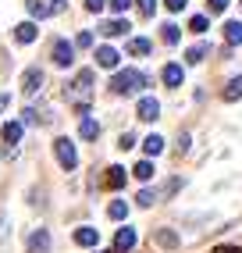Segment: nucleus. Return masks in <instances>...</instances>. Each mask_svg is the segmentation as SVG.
Wrapping results in <instances>:
<instances>
[{
	"label": "nucleus",
	"mask_w": 242,
	"mask_h": 253,
	"mask_svg": "<svg viewBox=\"0 0 242 253\" xmlns=\"http://www.w3.org/2000/svg\"><path fill=\"white\" fill-rule=\"evenodd\" d=\"M64 96H68V104H72L79 114H89V100H93V72H89V68H82V72L64 86Z\"/></svg>",
	"instance_id": "f257e3e1"
},
{
	"label": "nucleus",
	"mask_w": 242,
	"mask_h": 253,
	"mask_svg": "<svg viewBox=\"0 0 242 253\" xmlns=\"http://www.w3.org/2000/svg\"><path fill=\"white\" fill-rule=\"evenodd\" d=\"M143 86H146V75H143V72H135V68H125V72H118V75L111 79V89L121 93V96H128V93L143 89Z\"/></svg>",
	"instance_id": "f03ea898"
},
{
	"label": "nucleus",
	"mask_w": 242,
	"mask_h": 253,
	"mask_svg": "<svg viewBox=\"0 0 242 253\" xmlns=\"http://www.w3.org/2000/svg\"><path fill=\"white\" fill-rule=\"evenodd\" d=\"M54 154H57V164L64 168V171H75L79 154H75V143H72V139H57V143H54Z\"/></svg>",
	"instance_id": "7ed1b4c3"
},
{
	"label": "nucleus",
	"mask_w": 242,
	"mask_h": 253,
	"mask_svg": "<svg viewBox=\"0 0 242 253\" xmlns=\"http://www.w3.org/2000/svg\"><path fill=\"white\" fill-rule=\"evenodd\" d=\"M64 0H29V14L32 18H50V14H61Z\"/></svg>",
	"instance_id": "20e7f679"
},
{
	"label": "nucleus",
	"mask_w": 242,
	"mask_h": 253,
	"mask_svg": "<svg viewBox=\"0 0 242 253\" xmlns=\"http://www.w3.org/2000/svg\"><path fill=\"white\" fill-rule=\"evenodd\" d=\"M43 82H46L43 68H25V75H22V93H25V96H36V93L43 89Z\"/></svg>",
	"instance_id": "39448f33"
},
{
	"label": "nucleus",
	"mask_w": 242,
	"mask_h": 253,
	"mask_svg": "<svg viewBox=\"0 0 242 253\" xmlns=\"http://www.w3.org/2000/svg\"><path fill=\"white\" fill-rule=\"evenodd\" d=\"M50 57H54V64L68 68V64L75 61V43H68V40H57V43H54V54H50Z\"/></svg>",
	"instance_id": "423d86ee"
},
{
	"label": "nucleus",
	"mask_w": 242,
	"mask_h": 253,
	"mask_svg": "<svg viewBox=\"0 0 242 253\" xmlns=\"http://www.w3.org/2000/svg\"><path fill=\"white\" fill-rule=\"evenodd\" d=\"M135 114H139L143 122H157V118H161V104H157L153 96H143L139 107H135Z\"/></svg>",
	"instance_id": "0eeeda50"
},
{
	"label": "nucleus",
	"mask_w": 242,
	"mask_h": 253,
	"mask_svg": "<svg viewBox=\"0 0 242 253\" xmlns=\"http://www.w3.org/2000/svg\"><path fill=\"white\" fill-rule=\"evenodd\" d=\"M135 239H139V235H135V228H118V235H114V250H118V253H128V250L135 246Z\"/></svg>",
	"instance_id": "6e6552de"
},
{
	"label": "nucleus",
	"mask_w": 242,
	"mask_h": 253,
	"mask_svg": "<svg viewBox=\"0 0 242 253\" xmlns=\"http://www.w3.org/2000/svg\"><path fill=\"white\" fill-rule=\"evenodd\" d=\"M22 128H25V122H4V128H0V136H4L7 150H14V143L22 139Z\"/></svg>",
	"instance_id": "1a4fd4ad"
},
{
	"label": "nucleus",
	"mask_w": 242,
	"mask_h": 253,
	"mask_svg": "<svg viewBox=\"0 0 242 253\" xmlns=\"http://www.w3.org/2000/svg\"><path fill=\"white\" fill-rule=\"evenodd\" d=\"M29 253H50V232L46 228L29 235Z\"/></svg>",
	"instance_id": "9d476101"
},
{
	"label": "nucleus",
	"mask_w": 242,
	"mask_h": 253,
	"mask_svg": "<svg viewBox=\"0 0 242 253\" xmlns=\"http://www.w3.org/2000/svg\"><path fill=\"white\" fill-rule=\"evenodd\" d=\"M118 61H121V54L114 46H96V64L100 68H118Z\"/></svg>",
	"instance_id": "9b49d317"
},
{
	"label": "nucleus",
	"mask_w": 242,
	"mask_h": 253,
	"mask_svg": "<svg viewBox=\"0 0 242 253\" xmlns=\"http://www.w3.org/2000/svg\"><path fill=\"white\" fill-rule=\"evenodd\" d=\"M36 36H40L36 22H18V25H14V40H18V43H32Z\"/></svg>",
	"instance_id": "f8f14e48"
},
{
	"label": "nucleus",
	"mask_w": 242,
	"mask_h": 253,
	"mask_svg": "<svg viewBox=\"0 0 242 253\" xmlns=\"http://www.w3.org/2000/svg\"><path fill=\"white\" fill-rule=\"evenodd\" d=\"M103 185H107V189H121V185H125V168L111 164V168H107V175H103Z\"/></svg>",
	"instance_id": "ddd939ff"
},
{
	"label": "nucleus",
	"mask_w": 242,
	"mask_h": 253,
	"mask_svg": "<svg viewBox=\"0 0 242 253\" xmlns=\"http://www.w3.org/2000/svg\"><path fill=\"white\" fill-rule=\"evenodd\" d=\"M161 79H164V86H182V64H164Z\"/></svg>",
	"instance_id": "4468645a"
},
{
	"label": "nucleus",
	"mask_w": 242,
	"mask_h": 253,
	"mask_svg": "<svg viewBox=\"0 0 242 253\" xmlns=\"http://www.w3.org/2000/svg\"><path fill=\"white\" fill-rule=\"evenodd\" d=\"M100 32H103V36H125V32H128V22H125V18L103 22V25H100Z\"/></svg>",
	"instance_id": "2eb2a0df"
},
{
	"label": "nucleus",
	"mask_w": 242,
	"mask_h": 253,
	"mask_svg": "<svg viewBox=\"0 0 242 253\" xmlns=\"http://www.w3.org/2000/svg\"><path fill=\"white\" fill-rule=\"evenodd\" d=\"M75 243L79 246H96L100 243V232L96 228H75Z\"/></svg>",
	"instance_id": "dca6fc26"
},
{
	"label": "nucleus",
	"mask_w": 242,
	"mask_h": 253,
	"mask_svg": "<svg viewBox=\"0 0 242 253\" xmlns=\"http://www.w3.org/2000/svg\"><path fill=\"white\" fill-rule=\"evenodd\" d=\"M79 136H82V139H96V136H100V122H96V118H82Z\"/></svg>",
	"instance_id": "f3484780"
},
{
	"label": "nucleus",
	"mask_w": 242,
	"mask_h": 253,
	"mask_svg": "<svg viewBox=\"0 0 242 253\" xmlns=\"http://www.w3.org/2000/svg\"><path fill=\"white\" fill-rule=\"evenodd\" d=\"M206 54H210V46H206V43H196V46H189V50H185V61H189V64H200Z\"/></svg>",
	"instance_id": "a211bd4d"
},
{
	"label": "nucleus",
	"mask_w": 242,
	"mask_h": 253,
	"mask_svg": "<svg viewBox=\"0 0 242 253\" xmlns=\"http://www.w3.org/2000/svg\"><path fill=\"white\" fill-rule=\"evenodd\" d=\"M153 239H157V246H164V250H175V246H178V235L171 232V228H161Z\"/></svg>",
	"instance_id": "6ab92c4d"
},
{
	"label": "nucleus",
	"mask_w": 242,
	"mask_h": 253,
	"mask_svg": "<svg viewBox=\"0 0 242 253\" xmlns=\"http://www.w3.org/2000/svg\"><path fill=\"white\" fill-rule=\"evenodd\" d=\"M150 40H143V36H135V40H128V54H135V57H146L150 54Z\"/></svg>",
	"instance_id": "aec40b11"
},
{
	"label": "nucleus",
	"mask_w": 242,
	"mask_h": 253,
	"mask_svg": "<svg viewBox=\"0 0 242 253\" xmlns=\"http://www.w3.org/2000/svg\"><path fill=\"white\" fill-rule=\"evenodd\" d=\"M224 40H228L232 46H239L242 43V22H228V25H224Z\"/></svg>",
	"instance_id": "412c9836"
},
{
	"label": "nucleus",
	"mask_w": 242,
	"mask_h": 253,
	"mask_svg": "<svg viewBox=\"0 0 242 253\" xmlns=\"http://www.w3.org/2000/svg\"><path fill=\"white\" fill-rule=\"evenodd\" d=\"M143 150H146L150 157H157V154H164V139L161 136H146L143 139Z\"/></svg>",
	"instance_id": "4be33fe9"
},
{
	"label": "nucleus",
	"mask_w": 242,
	"mask_h": 253,
	"mask_svg": "<svg viewBox=\"0 0 242 253\" xmlns=\"http://www.w3.org/2000/svg\"><path fill=\"white\" fill-rule=\"evenodd\" d=\"M107 214L114 217V221H125V217H128V204H125V200H114V204L107 207Z\"/></svg>",
	"instance_id": "5701e85b"
},
{
	"label": "nucleus",
	"mask_w": 242,
	"mask_h": 253,
	"mask_svg": "<svg viewBox=\"0 0 242 253\" xmlns=\"http://www.w3.org/2000/svg\"><path fill=\"white\" fill-rule=\"evenodd\" d=\"M161 36H164V43H167V46H175V43L182 40V29H178V25H171V22H167V25L161 29Z\"/></svg>",
	"instance_id": "b1692460"
},
{
	"label": "nucleus",
	"mask_w": 242,
	"mask_h": 253,
	"mask_svg": "<svg viewBox=\"0 0 242 253\" xmlns=\"http://www.w3.org/2000/svg\"><path fill=\"white\" fill-rule=\"evenodd\" d=\"M132 175L139 178V182H150V178H153V164H150V161H139V164L132 168Z\"/></svg>",
	"instance_id": "393cba45"
},
{
	"label": "nucleus",
	"mask_w": 242,
	"mask_h": 253,
	"mask_svg": "<svg viewBox=\"0 0 242 253\" xmlns=\"http://www.w3.org/2000/svg\"><path fill=\"white\" fill-rule=\"evenodd\" d=\"M239 96H242V75L232 79L228 86H224V100H228V104H232V100H239Z\"/></svg>",
	"instance_id": "a878e982"
},
{
	"label": "nucleus",
	"mask_w": 242,
	"mask_h": 253,
	"mask_svg": "<svg viewBox=\"0 0 242 253\" xmlns=\"http://www.w3.org/2000/svg\"><path fill=\"white\" fill-rule=\"evenodd\" d=\"M189 32H206V14H193V18H189Z\"/></svg>",
	"instance_id": "bb28decb"
},
{
	"label": "nucleus",
	"mask_w": 242,
	"mask_h": 253,
	"mask_svg": "<svg viewBox=\"0 0 242 253\" xmlns=\"http://www.w3.org/2000/svg\"><path fill=\"white\" fill-rule=\"evenodd\" d=\"M22 122H25V125H50L46 118H40V114L32 111V107H29V111H22Z\"/></svg>",
	"instance_id": "cd10ccee"
},
{
	"label": "nucleus",
	"mask_w": 242,
	"mask_h": 253,
	"mask_svg": "<svg viewBox=\"0 0 242 253\" xmlns=\"http://www.w3.org/2000/svg\"><path fill=\"white\" fill-rule=\"evenodd\" d=\"M153 11H157V0H139V14H146V18H150Z\"/></svg>",
	"instance_id": "c85d7f7f"
},
{
	"label": "nucleus",
	"mask_w": 242,
	"mask_h": 253,
	"mask_svg": "<svg viewBox=\"0 0 242 253\" xmlns=\"http://www.w3.org/2000/svg\"><path fill=\"white\" fill-rule=\"evenodd\" d=\"M75 46H93V32H79V36H75Z\"/></svg>",
	"instance_id": "c756f323"
},
{
	"label": "nucleus",
	"mask_w": 242,
	"mask_h": 253,
	"mask_svg": "<svg viewBox=\"0 0 242 253\" xmlns=\"http://www.w3.org/2000/svg\"><path fill=\"white\" fill-rule=\"evenodd\" d=\"M135 200H139V207H153V200H157V196H153L150 189H143V193L135 196Z\"/></svg>",
	"instance_id": "7c9ffc66"
},
{
	"label": "nucleus",
	"mask_w": 242,
	"mask_h": 253,
	"mask_svg": "<svg viewBox=\"0 0 242 253\" xmlns=\"http://www.w3.org/2000/svg\"><path fill=\"white\" fill-rule=\"evenodd\" d=\"M103 4H107V0H85V11H93V14H100V11H103Z\"/></svg>",
	"instance_id": "2f4dec72"
},
{
	"label": "nucleus",
	"mask_w": 242,
	"mask_h": 253,
	"mask_svg": "<svg viewBox=\"0 0 242 253\" xmlns=\"http://www.w3.org/2000/svg\"><path fill=\"white\" fill-rule=\"evenodd\" d=\"M107 4H111V11H118V14H121V11H128L132 0H107Z\"/></svg>",
	"instance_id": "473e14b6"
},
{
	"label": "nucleus",
	"mask_w": 242,
	"mask_h": 253,
	"mask_svg": "<svg viewBox=\"0 0 242 253\" xmlns=\"http://www.w3.org/2000/svg\"><path fill=\"white\" fill-rule=\"evenodd\" d=\"M118 146H121V150H132V146H135V136H128V132H125V136L118 139Z\"/></svg>",
	"instance_id": "72a5a7b5"
},
{
	"label": "nucleus",
	"mask_w": 242,
	"mask_h": 253,
	"mask_svg": "<svg viewBox=\"0 0 242 253\" xmlns=\"http://www.w3.org/2000/svg\"><path fill=\"white\" fill-rule=\"evenodd\" d=\"M164 4H167V11H182V7L189 4V0H164Z\"/></svg>",
	"instance_id": "f704fd0d"
},
{
	"label": "nucleus",
	"mask_w": 242,
	"mask_h": 253,
	"mask_svg": "<svg viewBox=\"0 0 242 253\" xmlns=\"http://www.w3.org/2000/svg\"><path fill=\"white\" fill-rule=\"evenodd\" d=\"M224 7H228V0H210V11H214V14L224 11Z\"/></svg>",
	"instance_id": "c9c22d12"
},
{
	"label": "nucleus",
	"mask_w": 242,
	"mask_h": 253,
	"mask_svg": "<svg viewBox=\"0 0 242 253\" xmlns=\"http://www.w3.org/2000/svg\"><path fill=\"white\" fill-rule=\"evenodd\" d=\"M214 253H242V250H239V246H217Z\"/></svg>",
	"instance_id": "e433bc0d"
},
{
	"label": "nucleus",
	"mask_w": 242,
	"mask_h": 253,
	"mask_svg": "<svg viewBox=\"0 0 242 253\" xmlns=\"http://www.w3.org/2000/svg\"><path fill=\"white\" fill-rule=\"evenodd\" d=\"M114 253H118V250H114Z\"/></svg>",
	"instance_id": "4c0bfd02"
}]
</instances>
